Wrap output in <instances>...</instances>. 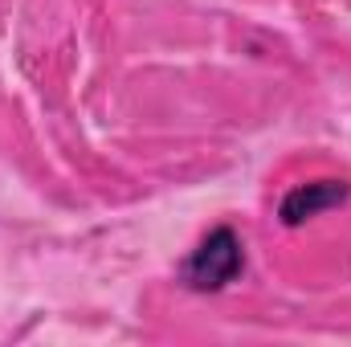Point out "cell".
<instances>
[{
	"label": "cell",
	"mask_w": 351,
	"mask_h": 347,
	"mask_svg": "<svg viewBox=\"0 0 351 347\" xmlns=\"http://www.w3.org/2000/svg\"><path fill=\"white\" fill-rule=\"evenodd\" d=\"M241 274H245V241L229 225L208 229L200 237V246L180 261V282L196 294H217V290L233 286Z\"/></svg>",
	"instance_id": "6da1fadb"
},
{
	"label": "cell",
	"mask_w": 351,
	"mask_h": 347,
	"mask_svg": "<svg viewBox=\"0 0 351 347\" xmlns=\"http://www.w3.org/2000/svg\"><path fill=\"white\" fill-rule=\"evenodd\" d=\"M348 200H351L348 180H335V176L306 180V184H294V188L282 196L278 221H282L286 229H298V225H306V221H315V217H323V213H331V208H339V204H348Z\"/></svg>",
	"instance_id": "7a4b0ae2"
}]
</instances>
